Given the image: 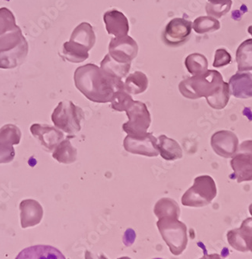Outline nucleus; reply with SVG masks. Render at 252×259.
<instances>
[{
  "mask_svg": "<svg viewBox=\"0 0 252 259\" xmlns=\"http://www.w3.org/2000/svg\"><path fill=\"white\" fill-rule=\"evenodd\" d=\"M179 90L183 97L189 100L205 97L209 107L215 110L225 108L231 97L229 85L216 70H207L200 75L183 80Z\"/></svg>",
  "mask_w": 252,
  "mask_h": 259,
  "instance_id": "obj_1",
  "label": "nucleus"
},
{
  "mask_svg": "<svg viewBox=\"0 0 252 259\" xmlns=\"http://www.w3.org/2000/svg\"><path fill=\"white\" fill-rule=\"evenodd\" d=\"M75 87L90 101L111 103L115 92L124 87V82L106 73L94 64L78 67L74 74Z\"/></svg>",
  "mask_w": 252,
  "mask_h": 259,
  "instance_id": "obj_2",
  "label": "nucleus"
},
{
  "mask_svg": "<svg viewBox=\"0 0 252 259\" xmlns=\"http://www.w3.org/2000/svg\"><path fill=\"white\" fill-rule=\"evenodd\" d=\"M29 46L20 27L0 36V68L11 69L22 65Z\"/></svg>",
  "mask_w": 252,
  "mask_h": 259,
  "instance_id": "obj_3",
  "label": "nucleus"
},
{
  "mask_svg": "<svg viewBox=\"0 0 252 259\" xmlns=\"http://www.w3.org/2000/svg\"><path fill=\"white\" fill-rule=\"evenodd\" d=\"M84 113L73 102H60L52 114V120L58 129L65 133L75 136L81 130V122Z\"/></svg>",
  "mask_w": 252,
  "mask_h": 259,
  "instance_id": "obj_4",
  "label": "nucleus"
},
{
  "mask_svg": "<svg viewBox=\"0 0 252 259\" xmlns=\"http://www.w3.org/2000/svg\"><path fill=\"white\" fill-rule=\"evenodd\" d=\"M217 193V186L211 176H198L194 180L193 186L183 195L182 202L185 206H206L212 202Z\"/></svg>",
  "mask_w": 252,
  "mask_h": 259,
  "instance_id": "obj_5",
  "label": "nucleus"
},
{
  "mask_svg": "<svg viewBox=\"0 0 252 259\" xmlns=\"http://www.w3.org/2000/svg\"><path fill=\"white\" fill-rule=\"evenodd\" d=\"M128 121L123 123V132L130 136L145 135L151 126V117L145 103L134 101L133 104L126 111Z\"/></svg>",
  "mask_w": 252,
  "mask_h": 259,
  "instance_id": "obj_6",
  "label": "nucleus"
},
{
  "mask_svg": "<svg viewBox=\"0 0 252 259\" xmlns=\"http://www.w3.org/2000/svg\"><path fill=\"white\" fill-rule=\"evenodd\" d=\"M231 165L234 175L230 178L237 183L252 181V141L247 140L240 145L237 152L232 157Z\"/></svg>",
  "mask_w": 252,
  "mask_h": 259,
  "instance_id": "obj_7",
  "label": "nucleus"
},
{
  "mask_svg": "<svg viewBox=\"0 0 252 259\" xmlns=\"http://www.w3.org/2000/svg\"><path fill=\"white\" fill-rule=\"evenodd\" d=\"M157 144L158 139L152 134L147 132L139 136L128 135L123 141V148L125 151L133 155L152 158L159 155Z\"/></svg>",
  "mask_w": 252,
  "mask_h": 259,
  "instance_id": "obj_8",
  "label": "nucleus"
},
{
  "mask_svg": "<svg viewBox=\"0 0 252 259\" xmlns=\"http://www.w3.org/2000/svg\"><path fill=\"white\" fill-rule=\"evenodd\" d=\"M193 23L185 18H174L169 22L163 33L162 40L167 46L179 47L190 37Z\"/></svg>",
  "mask_w": 252,
  "mask_h": 259,
  "instance_id": "obj_9",
  "label": "nucleus"
},
{
  "mask_svg": "<svg viewBox=\"0 0 252 259\" xmlns=\"http://www.w3.org/2000/svg\"><path fill=\"white\" fill-rule=\"evenodd\" d=\"M138 54V45L128 35L115 37L109 45V55L116 62L131 64Z\"/></svg>",
  "mask_w": 252,
  "mask_h": 259,
  "instance_id": "obj_10",
  "label": "nucleus"
},
{
  "mask_svg": "<svg viewBox=\"0 0 252 259\" xmlns=\"http://www.w3.org/2000/svg\"><path fill=\"white\" fill-rule=\"evenodd\" d=\"M30 131L32 135L48 151H53L65 137L61 130L44 123H33Z\"/></svg>",
  "mask_w": 252,
  "mask_h": 259,
  "instance_id": "obj_11",
  "label": "nucleus"
},
{
  "mask_svg": "<svg viewBox=\"0 0 252 259\" xmlns=\"http://www.w3.org/2000/svg\"><path fill=\"white\" fill-rule=\"evenodd\" d=\"M238 138L229 131L216 132L211 138V146L217 155L223 158L234 156L238 149Z\"/></svg>",
  "mask_w": 252,
  "mask_h": 259,
  "instance_id": "obj_12",
  "label": "nucleus"
},
{
  "mask_svg": "<svg viewBox=\"0 0 252 259\" xmlns=\"http://www.w3.org/2000/svg\"><path fill=\"white\" fill-rule=\"evenodd\" d=\"M106 31L115 37H123L129 32L128 18L122 12L116 10H109L103 15Z\"/></svg>",
  "mask_w": 252,
  "mask_h": 259,
  "instance_id": "obj_13",
  "label": "nucleus"
},
{
  "mask_svg": "<svg viewBox=\"0 0 252 259\" xmlns=\"http://www.w3.org/2000/svg\"><path fill=\"white\" fill-rule=\"evenodd\" d=\"M230 92L237 99H250L252 97V74L237 72L230 79Z\"/></svg>",
  "mask_w": 252,
  "mask_h": 259,
  "instance_id": "obj_14",
  "label": "nucleus"
},
{
  "mask_svg": "<svg viewBox=\"0 0 252 259\" xmlns=\"http://www.w3.org/2000/svg\"><path fill=\"white\" fill-rule=\"evenodd\" d=\"M20 220L23 228L35 226L40 223L43 216V209L34 199H24L20 203Z\"/></svg>",
  "mask_w": 252,
  "mask_h": 259,
  "instance_id": "obj_15",
  "label": "nucleus"
},
{
  "mask_svg": "<svg viewBox=\"0 0 252 259\" xmlns=\"http://www.w3.org/2000/svg\"><path fill=\"white\" fill-rule=\"evenodd\" d=\"M16 259H66L58 248L50 245H35L23 249Z\"/></svg>",
  "mask_w": 252,
  "mask_h": 259,
  "instance_id": "obj_16",
  "label": "nucleus"
},
{
  "mask_svg": "<svg viewBox=\"0 0 252 259\" xmlns=\"http://www.w3.org/2000/svg\"><path fill=\"white\" fill-rule=\"evenodd\" d=\"M157 145L159 155L166 161H176L183 158V153L181 146L177 141L167 138L166 135H160Z\"/></svg>",
  "mask_w": 252,
  "mask_h": 259,
  "instance_id": "obj_17",
  "label": "nucleus"
},
{
  "mask_svg": "<svg viewBox=\"0 0 252 259\" xmlns=\"http://www.w3.org/2000/svg\"><path fill=\"white\" fill-rule=\"evenodd\" d=\"M70 40L83 45L90 52L96 43V34L91 24L87 22L80 23L71 33Z\"/></svg>",
  "mask_w": 252,
  "mask_h": 259,
  "instance_id": "obj_18",
  "label": "nucleus"
},
{
  "mask_svg": "<svg viewBox=\"0 0 252 259\" xmlns=\"http://www.w3.org/2000/svg\"><path fill=\"white\" fill-rule=\"evenodd\" d=\"M70 138L71 135L67 137L66 139H64L52 153V157L59 163L68 164L76 161L78 151L76 148L71 145Z\"/></svg>",
  "mask_w": 252,
  "mask_h": 259,
  "instance_id": "obj_19",
  "label": "nucleus"
},
{
  "mask_svg": "<svg viewBox=\"0 0 252 259\" xmlns=\"http://www.w3.org/2000/svg\"><path fill=\"white\" fill-rule=\"evenodd\" d=\"M227 241L234 249L241 252H252V238L241 228L227 233Z\"/></svg>",
  "mask_w": 252,
  "mask_h": 259,
  "instance_id": "obj_20",
  "label": "nucleus"
},
{
  "mask_svg": "<svg viewBox=\"0 0 252 259\" xmlns=\"http://www.w3.org/2000/svg\"><path fill=\"white\" fill-rule=\"evenodd\" d=\"M62 55L65 59L71 63H81L88 59L90 56L87 48L71 40L64 44Z\"/></svg>",
  "mask_w": 252,
  "mask_h": 259,
  "instance_id": "obj_21",
  "label": "nucleus"
},
{
  "mask_svg": "<svg viewBox=\"0 0 252 259\" xmlns=\"http://www.w3.org/2000/svg\"><path fill=\"white\" fill-rule=\"evenodd\" d=\"M131 64H123L116 62L109 54L106 55L100 63V68L106 73L122 80L129 73L131 69Z\"/></svg>",
  "mask_w": 252,
  "mask_h": 259,
  "instance_id": "obj_22",
  "label": "nucleus"
},
{
  "mask_svg": "<svg viewBox=\"0 0 252 259\" xmlns=\"http://www.w3.org/2000/svg\"><path fill=\"white\" fill-rule=\"evenodd\" d=\"M148 87V78L140 71L130 74L124 81V89L131 95H138L145 93Z\"/></svg>",
  "mask_w": 252,
  "mask_h": 259,
  "instance_id": "obj_23",
  "label": "nucleus"
},
{
  "mask_svg": "<svg viewBox=\"0 0 252 259\" xmlns=\"http://www.w3.org/2000/svg\"><path fill=\"white\" fill-rule=\"evenodd\" d=\"M236 62L238 72L252 71V38L244 40L236 52Z\"/></svg>",
  "mask_w": 252,
  "mask_h": 259,
  "instance_id": "obj_24",
  "label": "nucleus"
},
{
  "mask_svg": "<svg viewBox=\"0 0 252 259\" xmlns=\"http://www.w3.org/2000/svg\"><path fill=\"white\" fill-rule=\"evenodd\" d=\"M185 65L189 73L193 75H200L208 70V61L202 54H191L186 57Z\"/></svg>",
  "mask_w": 252,
  "mask_h": 259,
  "instance_id": "obj_25",
  "label": "nucleus"
},
{
  "mask_svg": "<svg viewBox=\"0 0 252 259\" xmlns=\"http://www.w3.org/2000/svg\"><path fill=\"white\" fill-rule=\"evenodd\" d=\"M134 101L131 94L125 90L124 87L115 92L111 101V107L115 111L126 112L133 104Z\"/></svg>",
  "mask_w": 252,
  "mask_h": 259,
  "instance_id": "obj_26",
  "label": "nucleus"
},
{
  "mask_svg": "<svg viewBox=\"0 0 252 259\" xmlns=\"http://www.w3.org/2000/svg\"><path fill=\"white\" fill-rule=\"evenodd\" d=\"M221 28V23L218 19L213 17H199L193 23V29L199 34L218 30Z\"/></svg>",
  "mask_w": 252,
  "mask_h": 259,
  "instance_id": "obj_27",
  "label": "nucleus"
},
{
  "mask_svg": "<svg viewBox=\"0 0 252 259\" xmlns=\"http://www.w3.org/2000/svg\"><path fill=\"white\" fill-rule=\"evenodd\" d=\"M231 0H209L206 4V11L209 17L221 18L231 10Z\"/></svg>",
  "mask_w": 252,
  "mask_h": 259,
  "instance_id": "obj_28",
  "label": "nucleus"
},
{
  "mask_svg": "<svg viewBox=\"0 0 252 259\" xmlns=\"http://www.w3.org/2000/svg\"><path fill=\"white\" fill-rule=\"evenodd\" d=\"M22 134L20 128L14 124H6L0 128V142L10 145H19Z\"/></svg>",
  "mask_w": 252,
  "mask_h": 259,
  "instance_id": "obj_29",
  "label": "nucleus"
},
{
  "mask_svg": "<svg viewBox=\"0 0 252 259\" xmlns=\"http://www.w3.org/2000/svg\"><path fill=\"white\" fill-rule=\"evenodd\" d=\"M16 18L11 10L3 7L0 8V36L17 28Z\"/></svg>",
  "mask_w": 252,
  "mask_h": 259,
  "instance_id": "obj_30",
  "label": "nucleus"
},
{
  "mask_svg": "<svg viewBox=\"0 0 252 259\" xmlns=\"http://www.w3.org/2000/svg\"><path fill=\"white\" fill-rule=\"evenodd\" d=\"M231 60H232V58H231V54L227 52L226 49H218L215 52L213 66L214 68H221V67L226 66V65L231 64Z\"/></svg>",
  "mask_w": 252,
  "mask_h": 259,
  "instance_id": "obj_31",
  "label": "nucleus"
},
{
  "mask_svg": "<svg viewBox=\"0 0 252 259\" xmlns=\"http://www.w3.org/2000/svg\"><path fill=\"white\" fill-rule=\"evenodd\" d=\"M15 157V150L13 145L0 142V164L11 162Z\"/></svg>",
  "mask_w": 252,
  "mask_h": 259,
  "instance_id": "obj_32",
  "label": "nucleus"
},
{
  "mask_svg": "<svg viewBox=\"0 0 252 259\" xmlns=\"http://www.w3.org/2000/svg\"><path fill=\"white\" fill-rule=\"evenodd\" d=\"M241 229L245 231L249 236L252 238V218H247L243 221L242 225H241Z\"/></svg>",
  "mask_w": 252,
  "mask_h": 259,
  "instance_id": "obj_33",
  "label": "nucleus"
},
{
  "mask_svg": "<svg viewBox=\"0 0 252 259\" xmlns=\"http://www.w3.org/2000/svg\"><path fill=\"white\" fill-rule=\"evenodd\" d=\"M202 259H224L221 257V256L218 255V254H211V255L205 256V257H202Z\"/></svg>",
  "mask_w": 252,
  "mask_h": 259,
  "instance_id": "obj_34",
  "label": "nucleus"
},
{
  "mask_svg": "<svg viewBox=\"0 0 252 259\" xmlns=\"http://www.w3.org/2000/svg\"><path fill=\"white\" fill-rule=\"evenodd\" d=\"M247 31H248V33H250V34L252 36V25L248 27V29H247Z\"/></svg>",
  "mask_w": 252,
  "mask_h": 259,
  "instance_id": "obj_35",
  "label": "nucleus"
},
{
  "mask_svg": "<svg viewBox=\"0 0 252 259\" xmlns=\"http://www.w3.org/2000/svg\"><path fill=\"white\" fill-rule=\"evenodd\" d=\"M249 212H250V214L252 216V204H250V206H249Z\"/></svg>",
  "mask_w": 252,
  "mask_h": 259,
  "instance_id": "obj_36",
  "label": "nucleus"
},
{
  "mask_svg": "<svg viewBox=\"0 0 252 259\" xmlns=\"http://www.w3.org/2000/svg\"><path fill=\"white\" fill-rule=\"evenodd\" d=\"M153 259H163V258H159V257H157V258H153Z\"/></svg>",
  "mask_w": 252,
  "mask_h": 259,
  "instance_id": "obj_37",
  "label": "nucleus"
}]
</instances>
